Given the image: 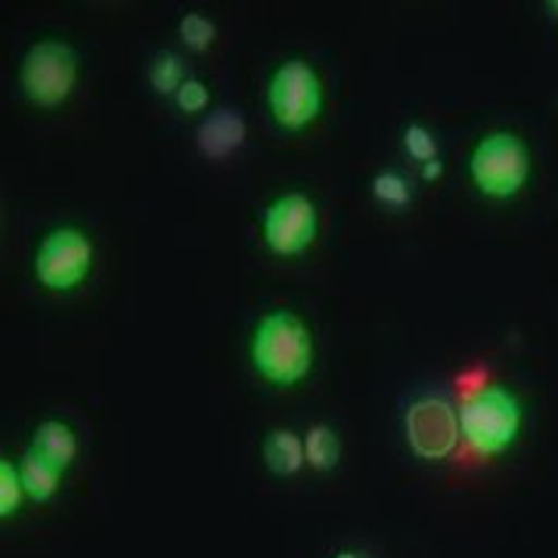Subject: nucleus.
<instances>
[{
  "instance_id": "f257e3e1",
  "label": "nucleus",
  "mask_w": 558,
  "mask_h": 558,
  "mask_svg": "<svg viewBox=\"0 0 558 558\" xmlns=\"http://www.w3.org/2000/svg\"><path fill=\"white\" fill-rule=\"evenodd\" d=\"M252 366L260 379L279 388H292L311 376L314 366V336L295 311H270L260 319L248 341Z\"/></svg>"
},
{
  "instance_id": "f03ea898",
  "label": "nucleus",
  "mask_w": 558,
  "mask_h": 558,
  "mask_svg": "<svg viewBox=\"0 0 558 558\" xmlns=\"http://www.w3.org/2000/svg\"><path fill=\"white\" fill-rule=\"evenodd\" d=\"M521 422H524V413H521L519 398L499 385L484 388L475 398L462 400V407H459L462 440L478 457L506 453L519 440Z\"/></svg>"
},
{
  "instance_id": "7ed1b4c3",
  "label": "nucleus",
  "mask_w": 558,
  "mask_h": 558,
  "mask_svg": "<svg viewBox=\"0 0 558 558\" xmlns=\"http://www.w3.org/2000/svg\"><path fill=\"white\" fill-rule=\"evenodd\" d=\"M531 146L512 131H494L481 137L469 159V178L487 199H515L531 180Z\"/></svg>"
},
{
  "instance_id": "20e7f679",
  "label": "nucleus",
  "mask_w": 558,
  "mask_h": 558,
  "mask_svg": "<svg viewBox=\"0 0 558 558\" xmlns=\"http://www.w3.org/2000/svg\"><path fill=\"white\" fill-rule=\"evenodd\" d=\"M22 94L38 109H57L78 84V53L57 38L35 40L20 65Z\"/></svg>"
},
{
  "instance_id": "39448f33",
  "label": "nucleus",
  "mask_w": 558,
  "mask_h": 558,
  "mask_svg": "<svg viewBox=\"0 0 558 558\" xmlns=\"http://www.w3.org/2000/svg\"><path fill=\"white\" fill-rule=\"evenodd\" d=\"M323 81L307 60L279 62L267 81V109L286 131H304L323 116Z\"/></svg>"
},
{
  "instance_id": "423d86ee",
  "label": "nucleus",
  "mask_w": 558,
  "mask_h": 558,
  "mask_svg": "<svg viewBox=\"0 0 558 558\" xmlns=\"http://www.w3.org/2000/svg\"><path fill=\"white\" fill-rule=\"evenodd\" d=\"M94 270V242L78 227L50 230L35 248V277L47 292H72Z\"/></svg>"
},
{
  "instance_id": "0eeeda50",
  "label": "nucleus",
  "mask_w": 558,
  "mask_h": 558,
  "mask_svg": "<svg viewBox=\"0 0 558 558\" xmlns=\"http://www.w3.org/2000/svg\"><path fill=\"white\" fill-rule=\"evenodd\" d=\"M319 233V211L314 199L301 190L282 193L270 202L260 215V236L264 245L279 258L304 255Z\"/></svg>"
},
{
  "instance_id": "6e6552de",
  "label": "nucleus",
  "mask_w": 558,
  "mask_h": 558,
  "mask_svg": "<svg viewBox=\"0 0 558 558\" xmlns=\"http://www.w3.org/2000/svg\"><path fill=\"white\" fill-rule=\"evenodd\" d=\"M403 435L418 459L440 462L459 447V413L447 398L422 395L403 413Z\"/></svg>"
},
{
  "instance_id": "1a4fd4ad",
  "label": "nucleus",
  "mask_w": 558,
  "mask_h": 558,
  "mask_svg": "<svg viewBox=\"0 0 558 558\" xmlns=\"http://www.w3.org/2000/svg\"><path fill=\"white\" fill-rule=\"evenodd\" d=\"M245 119L236 109H215L208 119L202 121L196 131V143H199L202 156L208 159H227L245 143Z\"/></svg>"
},
{
  "instance_id": "9d476101",
  "label": "nucleus",
  "mask_w": 558,
  "mask_h": 558,
  "mask_svg": "<svg viewBox=\"0 0 558 558\" xmlns=\"http://www.w3.org/2000/svg\"><path fill=\"white\" fill-rule=\"evenodd\" d=\"M260 457H264L267 472L277 478H292L307 465L304 462V438L292 428H274L260 444Z\"/></svg>"
},
{
  "instance_id": "9b49d317",
  "label": "nucleus",
  "mask_w": 558,
  "mask_h": 558,
  "mask_svg": "<svg viewBox=\"0 0 558 558\" xmlns=\"http://www.w3.org/2000/svg\"><path fill=\"white\" fill-rule=\"evenodd\" d=\"M28 450H35L38 457H44L47 462H53L57 469H69L75 459H78V438H75V432L60 422V418H47V422H40L38 428H35V435H32V447Z\"/></svg>"
},
{
  "instance_id": "f8f14e48",
  "label": "nucleus",
  "mask_w": 558,
  "mask_h": 558,
  "mask_svg": "<svg viewBox=\"0 0 558 558\" xmlns=\"http://www.w3.org/2000/svg\"><path fill=\"white\" fill-rule=\"evenodd\" d=\"M20 475L22 487H25V497L32 499V502H50V499L57 497V490H60L62 469H57L53 462L38 457L35 450H28L20 459Z\"/></svg>"
},
{
  "instance_id": "ddd939ff",
  "label": "nucleus",
  "mask_w": 558,
  "mask_h": 558,
  "mask_svg": "<svg viewBox=\"0 0 558 558\" xmlns=\"http://www.w3.org/2000/svg\"><path fill=\"white\" fill-rule=\"evenodd\" d=\"M304 462H307L314 472H319V475H329V472L339 469L341 438L332 425L317 422V425L307 428V435H304Z\"/></svg>"
},
{
  "instance_id": "4468645a",
  "label": "nucleus",
  "mask_w": 558,
  "mask_h": 558,
  "mask_svg": "<svg viewBox=\"0 0 558 558\" xmlns=\"http://www.w3.org/2000/svg\"><path fill=\"white\" fill-rule=\"evenodd\" d=\"M369 190H373V199L385 205V208H395V211H403L413 205V186L410 180L398 174V171H379L369 180Z\"/></svg>"
},
{
  "instance_id": "2eb2a0df",
  "label": "nucleus",
  "mask_w": 558,
  "mask_h": 558,
  "mask_svg": "<svg viewBox=\"0 0 558 558\" xmlns=\"http://www.w3.org/2000/svg\"><path fill=\"white\" fill-rule=\"evenodd\" d=\"M183 81H186V75H183V62H180L178 53L161 50L159 57L153 60V65H149V84H153V90L159 97H174Z\"/></svg>"
},
{
  "instance_id": "dca6fc26",
  "label": "nucleus",
  "mask_w": 558,
  "mask_h": 558,
  "mask_svg": "<svg viewBox=\"0 0 558 558\" xmlns=\"http://www.w3.org/2000/svg\"><path fill=\"white\" fill-rule=\"evenodd\" d=\"M22 499L28 497H25V487H22L20 462L3 459L0 462V519H13L22 509Z\"/></svg>"
},
{
  "instance_id": "f3484780",
  "label": "nucleus",
  "mask_w": 558,
  "mask_h": 558,
  "mask_svg": "<svg viewBox=\"0 0 558 558\" xmlns=\"http://www.w3.org/2000/svg\"><path fill=\"white\" fill-rule=\"evenodd\" d=\"M403 149H407V156L410 159H416L418 165H428V161L440 159V146L438 137H435V131L432 128H425L422 121H413V124H407L403 128Z\"/></svg>"
},
{
  "instance_id": "a211bd4d",
  "label": "nucleus",
  "mask_w": 558,
  "mask_h": 558,
  "mask_svg": "<svg viewBox=\"0 0 558 558\" xmlns=\"http://www.w3.org/2000/svg\"><path fill=\"white\" fill-rule=\"evenodd\" d=\"M178 32L180 40L186 44V50H193V53H205L218 40V25L202 13H186L178 22Z\"/></svg>"
},
{
  "instance_id": "6ab92c4d",
  "label": "nucleus",
  "mask_w": 558,
  "mask_h": 558,
  "mask_svg": "<svg viewBox=\"0 0 558 558\" xmlns=\"http://www.w3.org/2000/svg\"><path fill=\"white\" fill-rule=\"evenodd\" d=\"M174 102H178L180 112H186V116H196V112H205V109H208L211 94H208L205 81L186 78L183 84H180L178 94H174Z\"/></svg>"
},
{
  "instance_id": "aec40b11",
  "label": "nucleus",
  "mask_w": 558,
  "mask_h": 558,
  "mask_svg": "<svg viewBox=\"0 0 558 558\" xmlns=\"http://www.w3.org/2000/svg\"><path fill=\"white\" fill-rule=\"evenodd\" d=\"M440 174H444V161L440 159L422 165V180H438Z\"/></svg>"
},
{
  "instance_id": "412c9836",
  "label": "nucleus",
  "mask_w": 558,
  "mask_h": 558,
  "mask_svg": "<svg viewBox=\"0 0 558 558\" xmlns=\"http://www.w3.org/2000/svg\"><path fill=\"white\" fill-rule=\"evenodd\" d=\"M543 7L549 10V16H553V20H558V0H546Z\"/></svg>"
},
{
  "instance_id": "4be33fe9",
  "label": "nucleus",
  "mask_w": 558,
  "mask_h": 558,
  "mask_svg": "<svg viewBox=\"0 0 558 558\" xmlns=\"http://www.w3.org/2000/svg\"><path fill=\"white\" fill-rule=\"evenodd\" d=\"M332 558H363V556H360V553H354V549H339V553H336Z\"/></svg>"
},
{
  "instance_id": "5701e85b",
  "label": "nucleus",
  "mask_w": 558,
  "mask_h": 558,
  "mask_svg": "<svg viewBox=\"0 0 558 558\" xmlns=\"http://www.w3.org/2000/svg\"><path fill=\"white\" fill-rule=\"evenodd\" d=\"M363 558H366V556H363Z\"/></svg>"
}]
</instances>
